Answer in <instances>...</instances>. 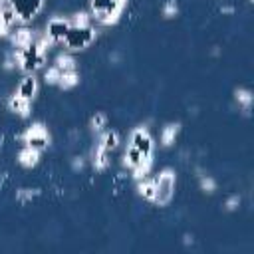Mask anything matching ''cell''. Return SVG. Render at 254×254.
I'll return each instance as SVG.
<instances>
[{"label":"cell","mask_w":254,"mask_h":254,"mask_svg":"<svg viewBox=\"0 0 254 254\" xmlns=\"http://www.w3.org/2000/svg\"><path fill=\"white\" fill-rule=\"evenodd\" d=\"M238 204H240V196H236V194H234V196H230V198L226 200V208H228V210H234Z\"/></svg>","instance_id":"25"},{"label":"cell","mask_w":254,"mask_h":254,"mask_svg":"<svg viewBox=\"0 0 254 254\" xmlns=\"http://www.w3.org/2000/svg\"><path fill=\"white\" fill-rule=\"evenodd\" d=\"M177 133H179V123H169V125H165L163 131H161V141H163V145H171V143L175 141Z\"/></svg>","instance_id":"17"},{"label":"cell","mask_w":254,"mask_h":254,"mask_svg":"<svg viewBox=\"0 0 254 254\" xmlns=\"http://www.w3.org/2000/svg\"><path fill=\"white\" fill-rule=\"evenodd\" d=\"M36 91H38V79L34 77V73H28V75H24L22 79H20V83H18V95L20 97H24V99H32L34 95H36Z\"/></svg>","instance_id":"9"},{"label":"cell","mask_w":254,"mask_h":254,"mask_svg":"<svg viewBox=\"0 0 254 254\" xmlns=\"http://www.w3.org/2000/svg\"><path fill=\"white\" fill-rule=\"evenodd\" d=\"M46 44H50V42L44 36V40H36L34 38L30 44H26L24 48L16 50L14 58H16V62H18L22 71L34 73L36 69H40L46 64Z\"/></svg>","instance_id":"1"},{"label":"cell","mask_w":254,"mask_h":254,"mask_svg":"<svg viewBox=\"0 0 254 254\" xmlns=\"http://www.w3.org/2000/svg\"><path fill=\"white\" fill-rule=\"evenodd\" d=\"M236 101L244 107V109H250V103H252V93L248 89H236Z\"/></svg>","instance_id":"20"},{"label":"cell","mask_w":254,"mask_h":254,"mask_svg":"<svg viewBox=\"0 0 254 254\" xmlns=\"http://www.w3.org/2000/svg\"><path fill=\"white\" fill-rule=\"evenodd\" d=\"M117 145H119V133L113 131V129L103 131V135H101V139H99V147H103L105 151H113Z\"/></svg>","instance_id":"13"},{"label":"cell","mask_w":254,"mask_h":254,"mask_svg":"<svg viewBox=\"0 0 254 254\" xmlns=\"http://www.w3.org/2000/svg\"><path fill=\"white\" fill-rule=\"evenodd\" d=\"M24 141H26L28 147H32V149H36V151H42L44 147H48L50 135H48V131H46L44 125L36 123V125H32V127L24 133Z\"/></svg>","instance_id":"7"},{"label":"cell","mask_w":254,"mask_h":254,"mask_svg":"<svg viewBox=\"0 0 254 254\" xmlns=\"http://www.w3.org/2000/svg\"><path fill=\"white\" fill-rule=\"evenodd\" d=\"M105 121H107L105 113H95V115L91 117V125H93V129H97V131L105 127Z\"/></svg>","instance_id":"22"},{"label":"cell","mask_w":254,"mask_h":254,"mask_svg":"<svg viewBox=\"0 0 254 254\" xmlns=\"http://www.w3.org/2000/svg\"><path fill=\"white\" fill-rule=\"evenodd\" d=\"M177 10H179L177 0H167L165 6H163V14L165 16H173V14H177Z\"/></svg>","instance_id":"23"},{"label":"cell","mask_w":254,"mask_h":254,"mask_svg":"<svg viewBox=\"0 0 254 254\" xmlns=\"http://www.w3.org/2000/svg\"><path fill=\"white\" fill-rule=\"evenodd\" d=\"M60 75H62V71L56 65H52V67L46 69V81L48 83H58L60 81Z\"/></svg>","instance_id":"21"},{"label":"cell","mask_w":254,"mask_h":254,"mask_svg":"<svg viewBox=\"0 0 254 254\" xmlns=\"http://www.w3.org/2000/svg\"><path fill=\"white\" fill-rule=\"evenodd\" d=\"M125 2L127 0H89V6L99 22L111 24L119 18L121 10L125 8Z\"/></svg>","instance_id":"3"},{"label":"cell","mask_w":254,"mask_h":254,"mask_svg":"<svg viewBox=\"0 0 254 254\" xmlns=\"http://www.w3.org/2000/svg\"><path fill=\"white\" fill-rule=\"evenodd\" d=\"M200 187H202L206 192H212L216 185H214V181H212L210 177H202V179H200Z\"/></svg>","instance_id":"24"},{"label":"cell","mask_w":254,"mask_h":254,"mask_svg":"<svg viewBox=\"0 0 254 254\" xmlns=\"http://www.w3.org/2000/svg\"><path fill=\"white\" fill-rule=\"evenodd\" d=\"M95 40V28L91 24H81V26H69L64 46L67 50H83Z\"/></svg>","instance_id":"2"},{"label":"cell","mask_w":254,"mask_h":254,"mask_svg":"<svg viewBox=\"0 0 254 254\" xmlns=\"http://www.w3.org/2000/svg\"><path fill=\"white\" fill-rule=\"evenodd\" d=\"M71 22L69 18H62V16H56V18H50L48 20V26H46V38L50 44H60L64 42L67 30H69Z\"/></svg>","instance_id":"5"},{"label":"cell","mask_w":254,"mask_h":254,"mask_svg":"<svg viewBox=\"0 0 254 254\" xmlns=\"http://www.w3.org/2000/svg\"><path fill=\"white\" fill-rule=\"evenodd\" d=\"M8 2L14 6V10H16V14H18V20H20V22L32 20V18L40 12V8H42V4H44V0H8Z\"/></svg>","instance_id":"8"},{"label":"cell","mask_w":254,"mask_h":254,"mask_svg":"<svg viewBox=\"0 0 254 254\" xmlns=\"http://www.w3.org/2000/svg\"><path fill=\"white\" fill-rule=\"evenodd\" d=\"M77 79H79V77H77L75 69H73V71H62V75H60V81H58V83H60L62 87H73V85L77 83Z\"/></svg>","instance_id":"19"},{"label":"cell","mask_w":254,"mask_h":254,"mask_svg":"<svg viewBox=\"0 0 254 254\" xmlns=\"http://www.w3.org/2000/svg\"><path fill=\"white\" fill-rule=\"evenodd\" d=\"M93 165L95 169H105L109 165V151H105L103 147H95L93 149Z\"/></svg>","instance_id":"15"},{"label":"cell","mask_w":254,"mask_h":254,"mask_svg":"<svg viewBox=\"0 0 254 254\" xmlns=\"http://www.w3.org/2000/svg\"><path fill=\"white\" fill-rule=\"evenodd\" d=\"M139 194L147 200L155 198V181H141L139 183Z\"/></svg>","instance_id":"18"},{"label":"cell","mask_w":254,"mask_h":254,"mask_svg":"<svg viewBox=\"0 0 254 254\" xmlns=\"http://www.w3.org/2000/svg\"><path fill=\"white\" fill-rule=\"evenodd\" d=\"M60 71H73L75 69V62H73V58L71 56H67V54H60L58 58H56V64H54Z\"/></svg>","instance_id":"16"},{"label":"cell","mask_w":254,"mask_h":254,"mask_svg":"<svg viewBox=\"0 0 254 254\" xmlns=\"http://www.w3.org/2000/svg\"><path fill=\"white\" fill-rule=\"evenodd\" d=\"M38 159H40V151L28 147V145H26V147L20 151V155H18V161H20V165H24V167H34V165L38 163Z\"/></svg>","instance_id":"12"},{"label":"cell","mask_w":254,"mask_h":254,"mask_svg":"<svg viewBox=\"0 0 254 254\" xmlns=\"http://www.w3.org/2000/svg\"><path fill=\"white\" fill-rule=\"evenodd\" d=\"M4 2H6V0H0V10H2V6H4Z\"/></svg>","instance_id":"26"},{"label":"cell","mask_w":254,"mask_h":254,"mask_svg":"<svg viewBox=\"0 0 254 254\" xmlns=\"http://www.w3.org/2000/svg\"><path fill=\"white\" fill-rule=\"evenodd\" d=\"M175 185H177V179H175V173L171 169H165L159 173V177L155 179V202L165 206L171 202L173 194H175Z\"/></svg>","instance_id":"4"},{"label":"cell","mask_w":254,"mask_h":254,"mask_svg":"<svg viewBox=\"0 0 254 254\" xmlns=\"http://www.w3.org/2000/svg\"><path fill=\"white\" fill-rule=\"evenodd\" d=\"M32 40H34V34H32V30H28L26 26L14 30V34H12V42H14L18 48H24V46L30 44Z\"/></svg>","instance_id":"14"},{"label":"cell","mask_w":254,"mask_h":254,"mask_svg":"<svg viewBox=\"0 0 254 254\" xmlns=\"http://www.w3.org/2000/svg\"><path fill=\"white\" fill-rule=\"evenodd\" d=\"M145 159H151L153 155V139L145 127H137L131 131V141H129Z\"/></svg>","instance_id":"6"},{"label":"cell","mask_w":254,"mask_h":254,"mask_svg":"<svg viewBox=\"0 0 254 254\" xmlns=\"http://www.w3.org/2000/svg\"><path fill=\"white\" fill-rule=\"evenodd\" d=\"M8 107H10L14 113L22 115V117H26V115L30 113V101L24 99V97H20L18 93H14V95L8 99Z\"/></svg>","instance_id":"10"},{"label":"cell","mask_w":254,"mask_h":254,"mask_svg":"<svg viewBox=\"0 0 254 254\" xmlns=\"http://www.w3.org/2000/svg\"><path fill=\"white\" fill-rule=\"evenodd\" d=\"M145 161H151V159H145L133 145H129V147L125 149V165H127L129 169H137V167H141Z\"/></svg>","instance_id":"11"}]
</instances>
